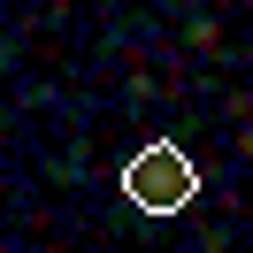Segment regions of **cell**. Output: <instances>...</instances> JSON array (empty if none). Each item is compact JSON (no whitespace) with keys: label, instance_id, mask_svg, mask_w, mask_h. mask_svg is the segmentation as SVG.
Masks as SVG:
<instances>
[{"label":"cell","instance_id":"obj_1","mask_svg":"<svg viewBox=\"0 0 253 253\" xmlns=\"http://www.w3.org/2000/svg\"><path fill=\"white\" fill-rule=\"evenodd\" d=\"M123 192L146 215H176V207H192V192H200V169H192L169 138H154V146H138V154L123 161Z\"/></svg>","mask_w":253,"mask_h":253}]
</instances>
